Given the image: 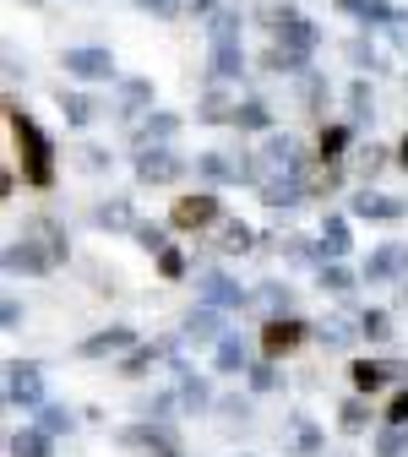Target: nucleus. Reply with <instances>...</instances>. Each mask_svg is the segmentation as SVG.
Listing matches in <instances>:
<instances>
[{"label": "nucleus", "instance_id": "f257e3e1", "mask_svg": "<svg viewBox=\"0 0 408 457\" xmlns=\"http://www.w3.org/2000/svg\"><path fill=\"white\" fill-rule=\"evenodd\" d=\"M6 120H12V142H17V153H22V180L28 186H54V147H49V137L38 131V120L33 114H22L17 104H6Z\"/></svg>", "mask_w": 408, "mask_h": 457}, {"label": "nucleus", "instance_id": "f03ea898", "mask_svg": "<svg viewBox=\"0 0 408 457\" xmlns=\"http://www.w3.org/2000/svg\"><path fill=\"white\" fill-rule=\"evenodd\" d=\"M126 452H137V457H186V446H180V436H174L163 420H142V425H126L121 436Z\"/></svg>", "mask_w": 408, "mask_h": 457}, {"label": "nucleus", "instance_id": "7ed1b4c3", "mask_svg": "<svg viewBox=\"0 0 408 457\" xmlns=\"http://www.w3.org/2000/svg\"><path fill=\"white\" fill-rule=\"evenodd\" d=\"M262 22L272 28V38H278L283 49H300V54H311V49L321 44V28H316L305 12H295V6H278V12H267Z\"/></svg>", "mask_w": 408, "mask_h": 457}, {"label": "nucleus", "instance_id": "20e7f679", "mask_svg": "<svg viewBox=\"0 0 408 457\" xmlns=\"http://www.w3.org/2000/svg\"><path fill=\"white\" fill-rule=\"evenodd\" d=\"M6 403L12 409H44V370L28 360L6 365Z\"/></svg>", "mask_w": 408, "mask_h": 457}, {"label": "nucleus", "instance_id": "39448f33", "mask_svg": "<svg viewBox=\"0 0 408 457\" xmlns=\"http://www.w3.org/2000/svg\"><path fill=\"white\" fill-rule=\"evenodd\" d=\"M66 77H77V82H109L114 77V54L109 49H98V44H82V49H66Z\"/></svg>", "mask_w": 408, "mask_h": 457}, {"label": "nucleus", "instance_id": "423d86ee", "mask_svg": "<svg viewBox=\"0 0 408 457\" xmlns=\"http://www.w3.org/2000/svg\"><path fill=\"white\" fill-rule=\"evenodd\" d=\"M180 169H186V158L169 153L163 142L137 153V180H142V186H169V180H180Z\"/></svg>", "mask_w": 408, "mask_h": 457}, {"label": "nucleus", "instance_id": "0eeeda50", "mask_svg": "<svg viewBox=\"0 0 408 457\" xmlns=\"http://www.w3.org/2000/svg\"><path fill=\"white\" fill-rule=\"evenodd\" d=\"M196 175L207 186H229V180H256V158H229V153H202Z\"/></svg>", "mask_w": 408, "mask_h": 457}, {"label": "nucleus", "instance_id": "6e6552de", "mask_svg": "<svg viewBox=\"0 0 408 457\" xmlns=\"http://www.w3.org/2000/svg\"><path fill=\"white\" fill-rule=\"evenodd\" d=\"M262 163L272 169V175H300V180H305V153H300V142L288 137V131H272V137H267Z\"/></svg>", "mask_w": 408, "mask_h": 457}, {"label": "nucleus", "instance_id": "1a4fd4ad", "mask_svg": "<svg viewBox=\"0 0 408 457\" xmlns=\"http://www.w3.org/2000/svg\"><path fill=\"white\" fill-rule=\"evenodd\" d=\"M305 337H311V327H305L300 316H272V321L262 327V349H267V360H278V354H288V349H300Z\"/></svg>", "mask_w": 408, "mask_h": 457}, {"label": "nucleus", "instance_id": "9d476101", "mask_svg": "<svg viewBox=\"0 0 408 457\" xmlns=\"http://www.w3.org/2000/svg\"><path fill=\"white\" fill-rule=\"evenodd\" d=\"M408 376V365H397V360H354L348 365V381H354V392H381L387 381H403Z\"/></svg>", "mask_w": 408, "mask_h": 457}, {"label": "nucleus", "instance_id": "9b49d317", "mask_svg": "<svg viewBox=\"0 0 408 457\" xmlns=\"http://www.w3.org/2000/svg\"><path fill=\"white\" fill-rule=\"evenodd\" d=\"M403 272H408V245H403V240L376 245L371 262H365V283H397Z\"/></svg>", "mask_w": 408, "mask_h": 457}, {"label": "nucleus", "instance_id": "f8f14e48", "mask_svg": "<svg viewBox=\"0 0 408 457\" xmlns=\"http://www.w3.org/2000/svg\"><path fill=\"white\" fill-rule=\"evenodd\" d=\"M223 311H212V305H202V311H191L186 316V327H180V343H196V349H207V343H212V349H218V343H223Z\"/></svg>", "mask_w": 408, "mask_h": 457}, {"label": "nucleus", "instance_id": "ddd939ff", "mask_svg": "<svg viewBox=\"0 0 408 457\" xmlns=\"http://www.w3.org/2000/svg\"><path fill=\"white\" fill-rule=\"evenodd\" d=\"M202 305H212V311H240L246 305V289L229 272H207L202 278Z\"/></svg>", "mask_w": 408, "mask_h": 457}, {"label": "nucleus", "instance_id": "4468645a", "mask_svg": "<svg viewBox=\"0 0 408 457\" xmlns=\"http://www.w3.org/2000/svg\"><path fill=\"white\" fill-rule=\"evenodd\" d=\"M54 262H49V251L38 245V240H28V235H17L12 245H6V272L17 278V272H49Z\"/></svg>", "mask_w": 408, "mask_h": 457}, {"label": "nucleus", "instance_id": "2eb2a0df", "mask_svg": "<svg viewBox=\"0 0 408 457\" xmlns=\"http://www.w3.org/2000/svg\"><path fill=\"white\" fill-rule=\"evenodd\" d=\"M174 228H202V223H212L218 218V196L212 191H196V196H180L174 202Z\"/></svg>", "mask_w": 408, "mask_h": 457}, {"label": "nucleus", "instance_id": "dca6fc26", "mask_svg": "<svg viewBox=\"0 0 408 457\" xmlns=\"http://www.w3.org/2000/svg\"><path fill=\"white\" fill-rule=\"evenodd\" d=\"M121 349H137V332H131V327H104V332L82 337V349H77V354L98 360V354H121Z\"/></svg>", "mask_w": 408, "mask_h": 457}, {"label": "nucleus", "instance_id": "f3484780", "mask_svg": "<svg viewBox=\"0 0 408 457\" xmlns=\"http://www.w3.org/2000/svg\"><path fill=\"white\" fill-rule=\"evenodd\" d=\"M348 212L354 218H376V223H387V218H403V202H392L387 191H360V196H348Z\"/></svg>", "mask_w": 408, "mask_h": 457}, {"label": "nucleus", "instance_id": "a211bd4d", "mask_svg": "<svg viewBox=\"0 0 408 457\" xmlns=\"http://www.w3.org/2000/svg\"><path fill=\"white\" fill-rule=\"evenodd\" d=\"M212 365H218L223 376H240V370H251V349H246V337H240V332H223V343L212 349Z\"/></svg>", "mask_w": 408, "mask_h": 457}, {"label": "nucleus", "instance_id": "6ab92c4d", "mask_svg": "<svg viewBox=\"0 0 408 457\" xmlns=\"http://www.w3.org/2000/svg\"><path fill=\"white\" fill-rule=\"evenodd\" d=\"M262 202L267 207H300L305 202V180L300 175H272V180H262Z\"/></svg>", "mask_w": 408, "mask_h": 457}, {"label": "nucleus", "instance_id": "aec40b11", "mask_svg": "<svg viewBox=\"0 0 408 457\" xmlns=\"http://www.w3.org/2000/svg\"><path fill=\"white\" fill-rule=\"evenodd\" d=\"M348 245H354V240H348V223H343V218H327V223H321V235H316L321 262H343Z\"/></svg>", "mask_w": 408, "mask_h": 457}, {"label": "nucleus", "instance_id": "412c9836", "mask_svg": "<svg viewBox=\"0 0 408 457\" xmlns=\"http://www.w3.org/2000/svg\"><path fill=\"white\" fill-rule=\"evenodd\" d=\"M174 392H180V403H186L191 414H202V409L212 403V392H207V381H202V376H191L186 365H174Z\"/></svg>", "mask_w": 408, "mask_h": 457}, {"label": "nucleus", "instance_id": "4be33fe9", "mask_svg": "<svg viewBox=\"0 0 408 457\" xmlns=\"http://www.w3.org/2000/svg\"><path fill=\"white\" fill-rule=\"evenodd\" d=\"M288 436H295V457H321V446H327L311 414H288Z\"/></svg>", "mask_w": 408, "mask_h": 457}, {"label": "nucleus", "instance_id": "5701e85b", "mask_svg": "<svg viewBox=\"0 0 408 457\" xmlns=\"http://www.w3.org/2000/svg\"><path fill=\"white\" fill-rule=\"evenodd\" d=\"M163 354H174V343H147V349H131V354H126V365H121V376H131V381H137V376H147Z\"/></svg>", "mask_w": 408, "mask_h": 457}, {"label": "nucleus", "instance_id": "b1692460", "mask_svg": "<svg viewBox=\"0 0 408 457\" xmlns=\"http://www.w3.org/2000/svg\"><path fill=\"white\" fill-rule=\"evenodd\" d=\"M22 235H28V240H38V245L49 251V262H66V240H61V228H54L49 218H33Z\"/></svg>", "mask_w": 408, "mask_h": 457}, {"label": "nucleus", "instance_id": "393cba45", "mask_svg": "<svg viewBox=\"0 0 408 457\" xmlns=\"http://www.w3.org/2000/svg\"><path fill=\"white\" fill-rule=\"evenodd\" d=\"M240 71H246V49L240 44H218L212 49V77L229 82V77H240Z\"/></svg>", "mask_w": 408, "mask_h": 457}, {"label": "nucleus", "instance_id": "a878e982", "mask_svg": "<svg viewBox=\"0 0 408 457\" xmlns=\"http://www.w3.org/2000/svg\"><path fill=\"white\" fill-rule=\"evenodd\" d=\"M235 126L240 131H267L272 126V109L262 98H246V104H235Z\"/></svg>", "mask_w": 408, "mask_h": 457}, {"label": "nucleus", "instance_id": "bb28decb", "mask_svg": "<svg viewBox=\"0 0 408 457\" xmlns=\"http://www.w3.org/2000/svg\"><path fill=\"white\" fill-rule=\"evenodd\" d=\"M262 66H267V71H283V77H305V54H300V49H283V44H272Z\"/></svg>", "mask_w": 408, "mask_h": 457}, {"label": "nucleus", "instance_id": "cd10ccee", "mask_svg": "<svg viewBox=\"0 0 408 457\" xmlns=\"http://www.w3.org/2000/svg\"><path fill=\"white\" fill-rule=\"evenodd\" d=\"M93 223H98V228H137V218H131V202H126V196L104 202V207L93 212Z\"/></svg>", "mask_w": 408, "mask_h": 457}, {"label": "nucleus", "instance_id": "c85d7f7f", "mask_svg": "<svg viewBox=\"0 0 408 457\" xmlns=\"http://www.w3.org/2000/svg\"><path fill=\"white\" fill-rule=\"evenodd\" d=\"M6 452L12 457H49V430H17L6 441Z\"/></svg>", "mask_w": 408, "mask_h": 457}, {"label": "nucleus", "instance_id": "c756f323", "mask_svg": "<svg viewBox=\"0 0 408 457\" xmlns=\"http://www.w3.org/2000/svg\"><path fill=\"white\" fill-rule=\"evenodd\" d=\"M337 430H343V436L371 430V409H365V397H348V403L337 409Z\"/></svg>", "mask_w": 408, "mask_h": 457}, {"label": "nucleus", "instance_id": "7c9ffc66", "mask_svg": "<svg viewBox=\"0 0 408 457\" xmlns=\"http://www.w3.org/2000/svg\"><path fill=\"white\" fill-rule=\"evenodd\" d=\"M61 114H66V126H87L98 114V104L87 93H61Z\"/></svg>", "mask_w": 408, "mask_h": 457}, {"label": "nucleus", "instance_id": "2f4dec72", "mask_svg": "<svg viewBox=\"0 0 408 457\" xmlns=\"http://www.w3.org/2000/svg\"><path fill=\"white\" fill-rule=\"evenodd\" d=\"M174 131H180V114H153V109H147V120H142V137H147V147L169 142Z\"/></svg>", "mask_w": 408, "mask_h": 457}, {"label": "nucleus", "instance_id": "473e14b6", "mask_svg": "<svg viewBox=\"0 0 408 457\" xmlns=\"http://www.w3.org/2000/svg\"><path fill=\"white\" fill-rule=\"evenodd\" d=\"M316 283H321V289H327V295H348V289H354V272H348L343 262H321V272H316Z\"/></svg>", "mask_w": 408, "mask_h": 457}, {"label": "nucleus", "instance_id": "72a5a7b5", "mask_svg": "<svg viewBox=\"0 0 408 457\" xmlns=\"http://www.w3.org/2000/svg\"><path fill=\"white\" fill-rule=\"evenodd\" d=\"M207 33H212V49L218 44H240V12H212Z\"/></svg>", "mask_w": 408, "mask_h": 457}, {"label": "nucleus", "instance_id": "f704fd0d", "mask_svg": "<svg viewBox=\"0 0 408 457\" xmlns=\"http://www.w3.org/2000/svg\"><path fill=\"white\" fill-rule=\"evenodd\" d=\"M256 305L267 311V321H272V316H288V283H262V289H256Z\"/></svg>", "mask_w": 408, "mask_h": 457}, {"label": "nucleus", "instance_id": "c9c22d12", "mask_svg": "<svg viewBox=\"0 0 408 457\" xmlns=\"http://www.w3.org/2000/svg\"><path fill=\"white\" fill-rule=\"evenodd\" d=\"M38 430H49V436H71V430H77V420H71L61 403H44V409H38Z\"/></svg>", "mask_w": 408, "mask_h": 457}, {"label": "nucleus", "instance_id": "e433bc0d", "mask_svg": "<svg viewBox=\"0 0 408 457\" xmlns=\"http://www.w3.org/2000/svg\"><path fill=\"white\" fill-rule=\"evenodd\" d=\"M376 457H408V425H387L376 436Z\"/></svg>", "mask_w": 408, "mask_h": 457}, {"label": "nucleus", "instance_id": "4c0bfd02", "mask_svg": "<svg viewBox=\"0 0 408 457\" xmlns=\"http://www.w3.org/2000/svg\"><path fill=\"white\" fill-rule=\"evenodd\" d=\"M316 337L327 343V349H348V343L360 337V327H348V321H321V327H316Z\"/></svg>", "mask_w": 408, "mask_h": 457}, {"label": "nucleus", "instance_id": "58836bf2", "mask_svg": "<svg viewBox=\"0 0 408 457\" xmlns=\"http://www.w3.org/2000/svg\"><path fill=\"white\" fill-rule=\"evenodd\" d=\"M121 98H126V114H142V109L153 104V82H147V77H131V82L121 87Z\"/></svg>", "mask_w": 408, "mask_h": 457}, {"label": "nucleus", "instance_id": "ea45409f", "mask_svg": "<svg viewBox=\"0 0 408 457\" xmlns=\"http://www.w3.org/2000/svg\"><path fill=\"white\" fill-rule=\"evenodd\" d=\"M343 147H348V126H327L321 131V163H337Z\"/></svg>", "mask_w": 408, "mask_h": 457}, {"label": "nucleus", "instance_id": "a19ab883", "mask_svg": "<svg viewBox=\"0 0 408 457\" xmlns=\"http://www.w3.org/2000/svg\"><path fill=\"white\" fill-rule=\"evenodd\" d=\"M360 332H365L371 343H387V337H392V316H387V311H365V316H360Z\"/></svg>", "mask_w": 408, "mask_h": 457}, {"label": "nucleus", "instance_id": "79ce46f5", "mask_svg": "<svg viewBox=\"0 0 408 457\" xmlns=\"http://www.w3.org/2000/svg\"><path fill=\"white\" fill-rule=\"evenodd\" d=\"M348 109H354V120H371V114H376V98H371V82H354V87H348Z\"/></svg>", "mask_w": 408, "mask_h": 457}, {"label": "nucleus", "instance_id": "37998d69", "mask_svg": "<svg viewBox=\"0 0 408 457\" xmlns=\"http://www.w3.org/2000/svg\"><path fill=\"white\" fill-rule=\"evenodd\" d=\"M251 240H256V235L235 218V223H223V240H218V245H223V251H251Z\"/></svg>", "mask_w": 408, "mask_h": 457}, {"label": "nucleus", "instance_id": "c03bdc74", "mask_svg": "<svg viewBox=\"0 0 408 457\" xmlns=\"http://www.w3.org/2000/svg\"><path fill=\"white\" fill-rule=\"evenodd\" d=\"M360 22H365V28H387V33H392V22H397V6H387V0H371Z\"/></svg>", "mask_w": 408, "mask_h": 457}, {"label": "nucleus", "instance_id": "a18cd8bd", "mask_svg": "<svg viewBox=\"0 0 408 457\" xmlns=\"http://www.w3.org/2000/svg\"><path fill=\"white\" fill-rule=\"evenodd\" d=\"M131 240H137L142 251H169V245H163V228H158V223H137V228H131Z\"/></svg>", "mask_w": 408, "mask_h": 457}, {"label": "nucleus", "instance_id": "49530a36", "mask_svg": "<svg viewBox=\"0 0 408 457\" xmlns=\"http://www.w3.org/2000/svg\"><path fill=\"white\" fill-rule=\"evenodd\" d=\"M381 163H387V147H376V142H371V147H360V158H354V169H360V175H365V180L376 175V169H381Z\"/></svg>", "mask_w": 408, "mask_h": 457}, {"label": "nucleus", "instance_id": "de8ad7c7", "mask_svg": "<svg viewBox=\"0 0 408 457\" xmlns=\"http://www.w3.org/2000/svg\"><path fill=\"white\" fill-rule=\"evenodd\" d=\"M348 61H354L360 71H381V61H376V49H371L365 38H354V44H348Z\"/></svg>", "mask_w": 408, "mask_h": 457}, {"label": "nucleus", "instance_id": "09e8293b", "mask_svg": "<svg viewBox=\"0 0 408 457\" xmlns=\"http://www.w3.org/2000/svg\"><path fill=\"white\" fill-rule=\"evenodd\" d=\"M300 93H305V109L316 114V104L327 98V77H316V71H305V87H300Z\"/></svg>", "mask_w": 408, "mask_h": 457}, {"label": "nucleus", "instance_id": "8fccbe9b", "mask_svg": "<svg viewBox=\"0 0 408 457\" xmlns=\"http://www.w3.org/2000/svg\"><path fill=\"white\" fill-rule=\"evenodd\" d=\"M278 381H283V376L272 370V360H267V365H251V386H256V392H272Z\"/></svg>", "mask_w": 408, "mask_h": 457}, {"label": "nucleus", "instance_id": "3c124183", "mask_svg": "<svg viewBox=\"0 0 408 457\" xmlns=\"http://www.w3.org/2000/svg\"><path fill=\"white\" fill-rule=\"evenodd\" d=\"M283 256H288V262H311V256H321V251H316V245H305L300 235H288V240H283Z\"/></svg>", "mask_w": 408, "mask_h": 457}, {"label": "nucleus", "instance_id": "603ef678", "mask_svg": "<svg viewBox=\"0 0 408 457\" xmlns=\"http://www.w3.org/2000/svg\"><path fill=\"white\" fill-rule=\"evenodd\" d=\"M158 272H163V278H180V272H186V256L174 251V245H169V251H158Z\"/></svg>", "mask_w": 408, "mask_h": 457}, {"label": "nucleus", "instance_id": "864d4df0", "mask_svg": "<svg viewBox=\"0 0 408 457\" xmlns=\"http://www.w3.org/2000/svg\"><path fill=\"white\" fill-rule=\"evenodd\" d=\"M229 420H251V397H223V403H218Z\"/></svg>", "mask_w": 408, "mask_h": 457}, {"label": "nucleus", "instance_id": "5fc2aeb1", "mask_svg": "<svg viewBox=\"0 0 408 457\" xmlns=\"http://www.w3.org/2000/svg\"><path fill=\"white\" fill-rule=\"evenodd\" d=\"M387 425H408V386L392 397V409H387Z\"/></svg>", "mask_w": 408, "mask_h": 457}, {"label": "nucleus", "instance_id": "6e6d98bb", "mask_svg": "<svg viewBox=\"0 0 408 457\" xmlns=\"http://www.w3.org/2000/svg\"><path fill=\"white\" fill-rule=\"evenodd\" d=\"M0 321H6V332H17V327H22V305L6 300V305H0Z\"/></svg>", "mask_w": 408, "mask_h": 457}, {"label": "nucleus", "instance_id": "4d7b16f0", "mask_svg": "<svg viewBox=\"0 0 408 457\" xmlns=\"http://www.w3.org/2000/svg\"><path fill=\"white\" fill-rule=\"evenodd\" d=\"M142 12H153V17H174V0H137Z\"/></svg>", "mask_w": 408, "mask_h": 457}, {"label": "nucleus", "instance_id": "13d9d810", "mask_svg": "<svg viewBox=\"0 0 408 457\" xmlns=\"http://www.w3.org/2000/svg\"><path fill=\"white\" fill-rule=\"evenodd\" d=\"M82 163H87V169H104V163H109V153H104V147H82Z\"/></svg>", "mask_w": 408, "mask_h": 457}, {"label": "nucleus", "instance_id": "bf43d9fd", "mask_svg": "<svg viewBox=\"0 0 408 457\" xmlns=\"http://www.w3.org/2000/svg\"><path fill=\"white\" fill-rule=\"evenodd\" d=\"M392 38H397V49H408V12H397V22H392Z\"/></svg>", "mask_w": 408, "mask_h": 457}, {"label": "nucleus", "instance_id": "052dcab7", "mask_svg": "<svg viewBox=\"0 0 408 457\" xmlns=\"http://www.w3.org/2000/svg\"><path fill=\"white\" fill-rule=\"evenodd\" d=\"M332 6H337V12H348V17H365L371 0H332Z\"/></svg>", "mask_w": 408, "mask_h": 457}, {"label": "nucleus", "instance_id": "680f3d73", "mask_svg": "<svg viewBox=\"0 0 408 457\" xmlns=\"http://www.w3.org/2000/svg\"><path fill=\"white\" fill-rule=\"evenodd\" d=\"M397 163H403V169H408V137H403V142H397Z\"/></svg>", "mask_w": 408, "mask_h": 457}]
</instances>
